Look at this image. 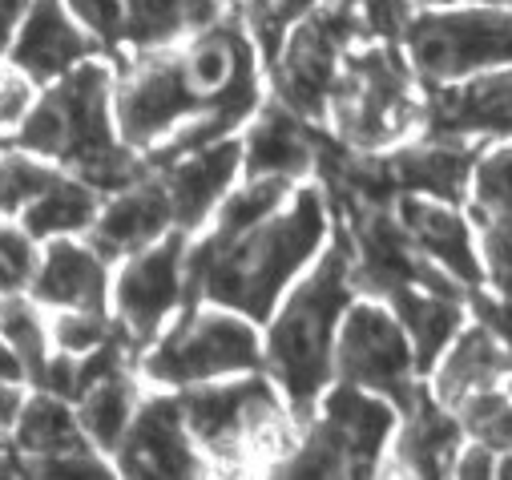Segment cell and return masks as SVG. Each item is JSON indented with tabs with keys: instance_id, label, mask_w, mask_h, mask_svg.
Listing matches in <instances>:
<instances>
[{
	"instance_id": "8",
	"label": "cell",
	"mask_w": 512,
	"mask_h": 480,
	"mask_svg": "<svg viewBox=\"0 0 512 480\" xmlns=\"http://www.w3.org/2000/svg\"><path fill=\"white\" fill-rule=\"evenodd\" d=\"M238 372H263L259 323L214 303L178 311L170 327L138 359V376L146 384L174 392L206 380H226Z\"/></svg>"
},
{
	"instance_id": "31",
	"label": "cell",
	"mask_w": 512,
	"mask_h": 480,
	"mask_svg": "<svg viewBox=\"0 0 512 480\" xmlns=\"http://www.w3.org/2000/svg\"><path fill=\"white\" fill-rule=\"evenodd\" d=\"M468 198H472L468 222H476L480 234L512 243V146L480 154V162L472 170Z\"/></svg>"
},
{
	"instance_id": "39",
	"label": "cell",
	"mask_w": 512,
	"mask_h": 480,
	"mask_svg": "<svg viewBox=\"0 0 512 480\" xmlns=\"http://www.w3.org/2000/svg\"><path fill=\"white\" fill-rule=\"evenodd\" d=\"M452 472H456V476H464V480H480V476H496V452L472 440L468 448H460V456H456V464H452Z\"/></svg>"
},
{
	"instance_id": "29",
	"label": "cell",
	"mask_w": 512,
	"mask_h": 480,
	"mask_svg": "<svg viewBox=\"0 0 512 480\" xmlns=\"http://www.w3.org/2000/svg\"><path fill=\"white\" fill-rule=\"evenodd\" d=\"M105 194H97L93 186H85L81 178L73 174H57L21 214L17 222L37 238V243H45V238H57V234H85L89 222L97 218Z\"/></svg>"
},
{
	"instance_id": "26",
	"label": "cell",
	"mask_w": 512,
	"mask_h": 480,
	"mask_svg": "<svg viewBox=\"0 0 512 480\" xmlns=\"http://www.w3.org/2000/svg\"><path fill=\"white\" fill-rule=\"evenodd\" d=\"M9 448L25 460V472H29V476H33L45 460L73 456V452H93L85 428L77 424L73 404L61 400V396H53V392H41V388H29Z\"/></svg>"
},
{
	"instance_id": "21",
	"label": "cell",
	"mask_w": 512,
	"mask_h": 480,
	"mask_svg": "<svg viewBox=\"0 0 512 480\" xmlns=\"http://www.w3.org/2000/svg\"><path fill=\"white\" fill-rule=\"evenodd\" d=\"M315 126L291 113L283 101L267 97L250 113V130L242 138V178H291L303 182L315 170Z\"/></svg>"
},
{
	"instance_id": "17",
	"label": "cell",
	"mask_w": 512,
	"mask_h": 480,
	"mask_svg": "<svg viewBox=\"0 0 512 480\" xmlns=\"http://www.w3.org/2000/svg\"><path fill=\"white\" fill-rule=\"evenodd\" d=\"M170 230H174L170 194H166L162 178L154 170H146L134 186H125V190H117L101 202L97 218L89 222V230L81 238L113 267L121 259L154 247L158 238L170 234Z\"/></svg>"
},
{
	"instance_id": "30",
	"label": "cell",
	"mask_w": 512,
	"mask_h": 480,
	"mask_svg": "<svg viewBox=\"0 0 512 480\" xmlns=\"http://www.w3.org/2000/svg\"><path fill=\"white\" fill-rule=\"evenodd\" d=\"M0 339L13 347L17 364L25 372V384L29 388H41L45 368H49V359H53V343H49L45 307L29 291L0 299Z\"/></svg>"
},
{
	"instance_id": "16",
	"label": "cell",
	"mask_w": 512,
	"mask_h": 480,
	"mask_svg": "<svg viewBox=\"0 0 512 480\" xmlns=\"http://www.w3.org/2000/svg\"><path fill=\"white\" fill-rule=\"evenodd\" d=\"M420 138H444V142L512 138V69L472 73L448 85H424Z\"/></svg>"
},
{
	"instance_id": "41",
	"label": "cell",
	"mask_w": 512,
	"mask_h": 480,
	"mask_svg": "<svg viewBox=\"0 0 512 480\" xmlns=\"http://www.w3.org/2000/svg\"><path fill=\"white\" fill-rule=\"evenodd\" d=\"M218 5H222V13H234V17H238V21L250 29L254 21H259V17H263V13L275 5V0H218Z\"/></svg>"
},
{
	"instance_id": "36",
	"label": "cell",
	"mask_w": 512,
	"mask_h": 480,
	"mask_svg": "<svg viewBox=\"0 0 512 480\" xmlns=\"http://www.w3.org/2000/svg\"><path fill=\"white\" fill-rule=\"evenodd\" d=\"M33 97H37V85L25 73H17L9 61H0V142L17 130V122L29 113Z\"/></svg>"
},
{
	"instance_id": "38",
	"label": "cell",
	"mask_w": 512,
	"mask_h": 480,
	"mask_svg": "<svg viewBox=\"0 0 512 480\" xmlns=\"http://www.w3.org/2000/svg\"><path fill=\"white\" fill-rule=\"evenodd\" d=\"M25 396H29L25 384L0 380V448H9V444H13V428H17V416H21Z\"/></svg>"
},
{
	"instance_id": "11",
	"label": "cell",
	"mask_w": 512,
	"mask_h": 480,
	"mask_svg": "<svg viewBox=\"0 0 512 480\" xmlns=\"http://www.w3.org/2000/svg\"><path fill=\"white\" fill-rule=\"evenodd\" d=\"M331 218L347 230L351 238V287L363 299H388L408 287L440 291V295H468L464 283H456L444 267H436L400 226L396 210L388 206H327Z\"/></svg>"
},
{
	"instance_id": "13",
	"label": "cell",
	"mask_w": 512,
	"mask_h": 480,
	"mask_svg": "<svg viewBox=\"0 0 512 480\" xmlns=\"http://www.w3.org/2000/svg\"><path fill=\"white\" fill-rule=\"evenodd\" d=\"M190 238L194 234L186 230H170L154 247L121 259V271L109 287V315L138 351V359L182 307V259Z\"/></svg>"
},
{
	"instance_id": "28",
	"label": "cell",
	"mask_w": 512,
	"mask_h": 480,
	"mask_svg": "<svg viewBox=\"0 0 512 480\" xmlns=\"http://www.w3.org/2000/svg\"><path fill=\"white\" fill-rule=\"evenodd\" d=\"M142 400V376L138 368H117V372H105L101 380H93L77 400H73V412H77V424L85 428L89 444L97 452H113L125 424H130L134 408Z\"/></svg>"
},
{
	"instance_id": "19",
	"label": "cell",
	"mask_w": 512,
	"mask_h": 480,
	"mask_svg": "<svg viewBox=\"0 0 512 480\" xmlns=\"http://www.w3.org/2000/svg\"><path fill=\"white\" fill-rule=\"evenodd\" d=\"M109 287V263L81 234H57L41 243L29 295L45 311H109Z\"/></svg>"
},
{
	"instance_id": "5",
	"label": "cell",
	"mask_w": 512,
	"mask_h": 480,
	"mask_svg": "<svg viewBox=\"0 0 512 480\" xmlns=\"http://www.w3.org/2000/svg\"><path fill=\"white\" fill-rule=\"evenodd\" d=\"M186 428L218 472H271L299 440V424L267 372H238L178 388Z\"/></svg>"
},
{
	"instance_id": "14",
	"label": "cell",
	"mask_w": 512,
	"mask_h": 480,
	"mask_svg": "<svg viewBox=\"0 0 512 480\" xmlns=\"http://www.w3.org/2000/svg\"><path fill=\"white\" fill-rule=\"evenodd\" d=\"M65 5L109 61L178 45L222 17L218 0H65Z\"/></svg>"
},
{
	"instance_id": "23",
	"label": "cell",
	"mask_w": 512,
	"mask_h": 480,
	"mask_svg": "<svg viewBox=\"0 0 512 480\" xmlns=\"http://www.w3.org/2000/svg\"><path fill=\"white\" fill-rule=\"evenodd\" d=\"M488 142H444V138H420L400 142L388 154L392 178L400 194H424L448 206H464L472 190V170L480 162Z\"/></svg>"
},
{
	"instance_id": "1",
	"label": "cell",
	"mask_w": 512,
	"mask_h": 480,
	"mask_svg": "<svg viewBox=\"0 0 512 480\" xmlns=\"http://www.w3.org/2000/svg\"><path fill=\"white\" fill-rule=\"evenodd\" d=\"M109 65L117 134L150 170L238 134L263 101V61L234 13L178 45L125 53Z\"/></svg>"
},
{
	"instance_id": "32",
	"label": "cell",
	"mask_w": 512,
	"mask_h": 480,
	"mask_svg": "<svg viewBox=\"0 0 512 480\" xmlns=\"http://www.w3.org/2000/svg\"><path fill=\"white\" fill-rule=\"evenodd\" d=\"M452 412H456V420H460L468 440L492 448L496 456L512 452V400H508V392H500V388L472 392Z\"/></svg>"
},
{
	"instance_id": "20",
	"label": "cell",
	"mask_w": 512,
	"mask_h": 480,
	"mask_svg": "<svg viewBox=\"0 0 512 480\" xmlns=\"http://www.w3.org/2000/svg\"><path fill=\"white\" fill-rule=\"evenodd\" d=\"M242 166V138H218L194 154H182L178 162L154 170L170 194V210H174V230H202L214 214V206L222 202V194L234 186Z\"/></svg>"
},
{
	"instance_id": "25",
	"label": "cell",
	"mask_w": 512,
	"mask_h": 480,
	"mask_svg": "<svg viewBox=\"0 0 512 480\" xmlns=\"http://www.w3.org/2000/svg\"><path fill=\"white\" fill-rule=\"evenodd\" d=\"M512 372V355L508 347L484 327V323H464L456 331V339L444 347V355L436 359L432 376V396L444 408H456L464 396L484 392V388H500V380H508Z\"/></svg>"
},
{
	"instance_id": "2",
	"label": "cell",
	"mask_w": 512,
	"mask_h": 480,
	"mask_svg": "<svg viewBox=\"0 0 512 480\" xmlns=\"http://www.w3.org/2000/svg\"><path fill=\"white\" fill-rule=\"evenodd\" d=\"M331 234V210L319 182H299L291 198L250 226L226 230L210 226L202 238H190L182 259V307L214 303L267 323L283 291L311 267Z\"/></svg>"
},
{
	"instance_id": "45",
	"label": "cell",
	"mask_w": 512,
	"mask_h": 480,
	"mask_svg": "<svg viewBox=\"0 0 512 480\" xmlns=\"http://www.w3.org/2000/svg\"><path fill=\"white\" fill-rule=\"evenodd\" d=\"M508 400H512V372H508Z\"/></svg>"
},
{
	"instance_id": "34",
	"label": "cell",
	"mask_w": 512,
	"mask_h": 480,
	"mask_svg": "<svg viewBox=\"0 0 512 480\" xmlns=\"http://www.w3.org/2000/svg\"><path fill=\"white\" fill-rule=\"evenodd\" d=\"M37 263H41L37 238L17 218H0V299L29 291Z\"/></svg>"
},
{
	"instance_id": "7",
	"label": "cell",
	"mask_w": 512,
	"mask_h": 480,
	"mask_svg": "<svg viewBox=\"0 0 512 480\" xmlns=\"http://www.w3.org/2000/svg\"><path fill=\"white\" fill-rule=\"evenodd\" d=\"M400 412L363 388L331 380L315 416L299 428L295 448L271 468V476L303 480H367L383 472Z\"/></svg>"
},
{
	"instance_id": "40",
	"label": "cell",
	"mask_w": 512,
	"mask_h": 480,
	"mask_svg": "<svg viewBox=\"0 0 512 480\" xmlns=\"http://www.w3.org/2000/svg\"><path fill=\"white\" fill-rule=\"evenodd\" d=\"M25 13H29V0H0V61L9 57V45H13Z\"/></svg>"
},
{
	"instance_id": "15",
	"label": "cell",
	"mask_w": 512,
	"mask_h": 480,
	"mask_svg": "<svg viewBox=\"0 0 512 480\" xmlns=\"http://www.w3.org/2000/svg\"><path fill=\"white\" fill-rule=\"evenodd\" d=\"M109 456H113V472L134 480H186L210 472L186 428L178 392L142 396Z\"/></svg>"
},
{
	"instance_id": "35",
	"label": "cell",
	"mask_w": 512,
	"mask_h": 480,
	"mask_svg": "<svg viewBox=\"0 0 512 480\" xmlns=\"http://www.w3.org/2000/svg\"><path fill=\"white\" fill-rule=\"evenodd\" d=\"M109 335H113L109 311H53L49 319V343L53 351H65V355H85Z\"/></svg>"
},
{
	"instance_id": "4",
	"label": "cell",
	"mask_w": 512,
	"mask_h": 480,
	"mask_svg": "<svg viewBox=\"0 0 512 480\" xmlns=\"http://www.w3.org/2000/svg\"><path fill=\"white\" fill-rule=\"evenodd\" d=\"M355 303L351 287V238L331 218V234L311 267L283 291L279 307L271 311L267 339H263V372L283 392L295 424L303 428L323 392L335 380V335L343 311Z\"/></svg>"
},
{
	"instance_id": "9",
	"label": "cell",
	"mask_w": 512,
	"mask_h": 480,
	"mask_svg": "<svg viewBox=\"0 0 512 480\" xmlns=\"http://www.w3.org/2000/svg\"><path fill=\"white\" fill-rule=\"evenodd\" d=\"M363 41H371L363 0H315L283 37L275 61L263 69L271 97L307 122H323L339 61Z\"/></svg>"
},
{
	"instance_id": "44",
	"label": "cell",
	"mask_w": 512,
	"mask_h": 480,
	"mask_svg": "<svg viewBox=\"0 0 512 480\" xmlns=\"http://www.w3.org/2000/svg\"><path fill=\"white\" fill-rule=\"evenodd\" d=\"M500 464H496V476H512V452H504V456H496Z\"/></svg>"
},
{
	"instance_id": "43",
	"label": "cell",
	"mask_w": 512,
	"mask_h": 480,
	"mask_svg": "<svg viewBox=\"0 0 512 480\" xmlns=\"http://www.w3.org/2000/svg\"><path fill=\"white\" fill-rule=\"evenodd\" d=\"M412 5H512V0H412Z\"/></svg>"
},
{
	"instance_id": "6",
	"label": "cell",
	"mask_w": 512,
	"mask_h": 480,
	"mask_svg": "<svg viewBox=\"0 0 512 480\" xmlns=\"http://www.w3.org/2000/svg\"><path fill=\"white\" fill-rule=\"evenodd\" d=\"M323 126L351 150H392L424 126V85L400 41H363L343 53Z\"/></svg>"
},
{
	"instance_id": "42",
	"label": "cell",
	"mask_w": 512,
	"mask_h": 480,
	"mask_svg": "<svg viewBox=\"0 0 512 480\" xmlns=\"http://www.w3.org/2000/svg\"><path fill=\"white\" fill-rule=\"evenodd\" d=\"M0 380H13V384H25V372H21V364H17V355H13V347L0 339ZM29 388V384H25Z\"/></svg>"
},
{
	"instance_id": "18",
	"label": "cell",
	"mask_w": 512,
	"mask_h": 480,
	"mask_svg": "<svg viewBox=\"0 0 512 480\" xmlns=\"http://www.w3.org/2000/svg\"><path fill=\"white\" fill-rule=\"evenodd\" d=\"M89 57H101V45L81 29L65 0H29V13L5 61L41 89Z\"/></svg>"
},
{
	"instance_id": "10",
	"label": "cell",
	"mask_w": 512,
	"mask_h": 480,
	"mask_svg": "<svg viewBox=\"0 0 512 480\" xmlns=\"http://www.w3.org/2000/svg\"><path fill=\"white\" fill-rule=\"evenodd\" d=\"M400 49L420 85H448L512 65V9L416 5L400 29Z\"/></svg>"
},
{
	"instance_id": "3",
	"label": "cell",
	"mask_w": 512,
	"mask_h": 480,
	"mask_svg": "<svg viewBox=\"0 0 512 480\" xmlns=\"http://www.w3.org/2000/svg\"><path fill=\"white\" fill-rule=\"evenodd\" d=\"M5 142L61 166L105 198L134 186L150 170L146 158L125 146L117 134L109 57H89L65 77L41 85L29 113Z\"/></svg>"
},
{
	"instance_id": "27",
	"label": "cell",
	"mask_w": 512,
	"mask_h": 480,
	"mask_svg": "<svg viewBox=\"0 0 512 480\" xmlns=\"http://www.w3.org/2000/svg\"><path fill=\"white\" fill-rule=\"evenodd\" d=\"M388 311L400 319V327L412 339L416 351V372L428 380V372L436 368V359L444 355V347L456 339V331L468 323V303L464 295H440V291H424V287H408L383 299Z\"/></svg>"
},
{
	"instance_id": "37",
	"label": "cell",
	"mask_w": 512,
	"mask_h": 480,
	"mask_svg": "<svg viewBox=\"0 0 512 480\" xmlns=\"http://www.w3.org/2000/svg\"><path fill=\"white\" fill-rule=\"evenodd\" d=\"M480 247H484V283L504 299L512 303V243H504V238H492V234H480Z\"/></svg>"
},
{
	"instance_id": "22",
	"label": "cell",
	"mask_w": 512,
	"mask_h": 480,
	"mask_svg": "<svg viewBox=\"0 0 512 480\" xmlns=\"http://www.w3.org/2000/svg\"><path fill=\"white\" fill-rule=\"evenodd\" d=\"M460 448H464V428H460L456 412L444 408L432 396L428 380H424L416 400L396 420V432H392V472L428 476V480L452 476V464H456Z\"/></svg>"
},
{
	"instance_id": "24",
	"label": "cell",
	"mask_w": 512,
	"mask_h": 480,
	"mask_svg": "<svg viewBox=\"0 0 512 480\" xmlns=\"http://www.w3.org/2000/svg\"><path fill=\"white\" fill-rule=\"evenodd\" d=\"M392 210L408 230V238L436 267H444L464 287H484V267L472 247V222L460 214V206H448L424 194H400Z\"/></svg>"
},
{
	"instance_id": "33",
	"label": "cell",
	"mask_w": 512,
	"mask_h": 480,
	"mask_svg": "<svg viewBox=\"0 0 512 480\" xmlns=\"http://www.w3.org/2000/svg\"><path fill=\"white\" fill-rule=\"evenodd\" d=\"M57 174L61 166L0 142V218H17Z\"/></svg>"
},
{
	"instance_id": "12",
	"label": "cell",
	"mask_w": 512,
	"mask_h": 480,
	"mask_svg": "<svg viewBox=\"0 0 512 480\" xmlns=\"http://www.w3.org/2000/svg\"><path fill=\"white\" fill-rule=\"evenodd\" d=\"M335 380L383 396L396 412H404L424 376L416 372V351L400 319L379 299H355L343 311L335 335Z\"/></svg>"
}]
</instances>
